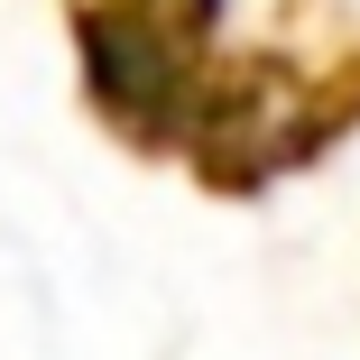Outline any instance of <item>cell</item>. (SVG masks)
I'll return each mask as SVG.
<instances>
[{"mask_svg":"<svg viewBox=\"0 0 360 360\" xmlns=\"http://www.w3.org/2000/svg\"><path fill=\"white\" fill-rule=\"evenodd\" d=\"M360 129V10L351 0H277L250 46H212L185 102L176 158L203 194L250 203L305 176Z\"/></svg>","mask_w":360,"mask_h":360,"instance_id":"cell-1","label":"cell"},{"mask_svg":"<svg viewBox=\"0 0 360 360\" xmlns=\"http://www.w3.org/2000/svg\"><path fill=\"white\" fill-rule=\"evenodd\" d=\"M93 120L129 158H176L185 102L222 46V0H65Z\"/></svg>","mask_w":360,"mask_h":360,"instance_id":"cell-2","label":"cell"}]
</instances>
